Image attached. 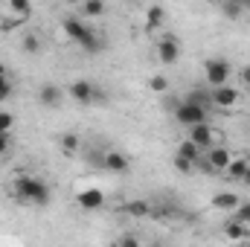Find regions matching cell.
<instances>
[{
	"instance_id": "1",
	"label": "cell",
	"mask_w": 250,
	"mask_h": 247,
	"mask_svg": "<svg viewBox=\"0 0 250 247\" xmlns=\"http://www.w3.org/2000/svg\"><path fill=\"white\" fill-rule=\"evenodd\" d=\"M12 192H15V198L21 204H35V206L50 204V186L41 178H35V175H18L15 184H12Z\"/></svg>"
},
{
	"instance_id": "2",
	"label": "cell",
	"mask_w": 250,
	"mask_h": 247,
	"mask_svg": "<svg viewBox=\"0 0 250 247\" xmlns=\"http://www.w3.org/2000/svg\"><path fill=\"white\" fill-rule=\"evenodd\" d=\"M62 29H64V35H67L73 44H79L84 53H99V50H102V38H99L82 18H64Z\"/></svg>"
},
{
	"instance_id": "3",
	"label": "cell",
	"mask_w": 250,
	"mask_h": 247,
	"mask_svg": "<svg viewBox=\"0 0 250 247\" xmlns=\"http://www.w3.org/2000/svg\"><path fill=\"white\" fill-rule=\"evenodd\" d=\"M230 73H233V67H230L227 59H207V62H204V79H207L209 87L227 84V82H230Z\"/></svg>"
},
{
	"instance_id": "4",
	"label": "cell",
	"mask_w": 250,
	"mask_h": 247,
	"mask_svg": "<svg viewBox=\"0 0 250 247\" xmlns=\"http://www.w3.org/2000/svg\"><path fill=\"white\" fill-rule=\"evenodd\" d=\"M172 111H175V120H178L181 125H187V128H189V125H195V123H204V120H207V111H204L201 105L189 102V99L178 102Z\"/></svg>"
},
{
	"instance_id": "5",
	"label": "cell",
	"mask_w": 250,
	"mask_h": 247,
	"mask_svg": "<svg viewBox=\"0 0 250 247\" xmlns=\"http://www.w3.org/2000/svg\"><path fill=\"white\" fill-rule=\"evenodd\" d=\"M157 62L166 64V67H175L181 62V44H178L175 35H163L157 41Z\"/></svg>"
},
{
	"instance_id": "6",
	"label": "cell",
	"mask_w": 250,
	"mask_h": 247,
	"mask_svg": "<svg viewBox=\"0 0 250 247\" xmlns=\"http://www.w3.org/2000/svg\"><path fill=\"white\" fill-rule=\"evenodd\" d=\"M189 140L195 143V145H201V151H207L209 145H215V137H212V128L209 123L204 120V123H195L189 125Z\"/></svg>"
},
{
	"instance_id": "7",
	"label": "cell",
	"mask_w": 250,
	"mask_h": 247,
	"mask_svg": "<svg viewBox=\"0 0 250 247\" xmlns=\"http://www.w3.org/2000/svg\"><path fill=\"white\" fill-rule=\"evenodd\" d=\"M70 96H73L79 105H90V102L96 99V87H93L87 79H76V82L70 84Z\"/></svg>"
},
{
	"instance_id": "8",
	"label": "cell",
	"mask_w": 250,
	"mask_h": 247,
	"mask_svg": "<svg viewBox=\"0 0 250 247\" xmlns=\"http://www.w3.org/2000/svg\"><path fill=\"white\" fill-rule=\"evenodd\" d=\"M239 102V90L236 87H230V84H218V87H212V105L215 108H233Z\"/></svg>"
},
{
	"instance_id": "9",
	"label": "cell",
	"mask_w": 250,
	"mask_h": 247,
	"mask_svg": "<svg viewBox=\"0 0 250 247\" xmlns=\"http://www.w3.org/2000/svg\"><path fill=\"white\" fill-rule=\"evenodd\" d=\"M38 99H41V105H44V108H62L64 93H62V87H59V84L47 82V84H41V90H38Z\"/></svg>"
},
{
	"instance_id": "10",
	"label": "cell",
	"mask_w": 250,
	"mask_h": 247,
	"mask_svg": "<svg viewBox=\"0 0 250 247\" xmlns=\"http://www.w3.org/2000/svg\"><path fill=\"white\" fill-rule=\"evenodd\" d=\"M204 157L209 160V166H212V169H215V175H218V172H224V169H227V163H230V157H233V154H230V148H224V145H209Z\"/></svg>"
},
{
	"instance_id": "11",
	"label": "cell",
	"mask_w": 250,
	"mask_h": 247,
	"mask_svg": "<svg viewBox=\"0 0 250 247\" xmlns=\"http://www.w3.org/2000/svg\"><path fill=\"white\" fill-rule=\"evenodd\" d=\"M248 169H250V160L242 154V157H230V163H227V169L221 172L227 181H239L242 184V178L248 175Z\"/></svg>"
},
{
	"instance_id": "12",
	"label": "cell",
	"mask_w": 250,
	"mask_h": 247,
	"mask_svg": "<svg viewBox=\"0 0 250 247\" xmlns=\"http://www.w3.org/2000/svg\"><path fill=\"white\" fill-rule=\"evenodd\" d=\"M105 169L114 172V175H125L131 169V163H128V157L123 151H105Z\"/></svg>"
},
{
	"instance_id": "13",
	"label": "cell",
	"mask_w": 250,
	"mask_h": 247,
	"mask_svg": "<svg viewBox=\"0 0 250 247\" xmlns=\"http://www.w3.org/2000/svg\"><path fill=\"white\" fill-rule=\"evenodd\" d=\"M163 21H166V9H163L160 3H151V6L146 9V32L160 29V26H163Z\"/></svg>"
},
{
	"instance_id": "14",
	"label": "cell",
	"mask_w": 250,
	"mask_h": 247,
	"mask_svg": "<svg viewBox=\"0 0 250 247\" xmlns=\"http://www.w3.org/2000/svg\"><path fill=\"white\" fill-rule=\"evenodd\" d=\"M215 209H224V212H233L239 204H242V198L236 195V192H215L212 195V201H209Z\"/></svg>"
},
{
	"instance_id": "15",
	"label": "cell",
	"mask_w": 250,
	"mask_h": 247,
	"mask_svg": "<svg viewBox=\"0 0 250 247\" xmlns=\"http://www.w3.org/2000/svg\"><path fill=\"white\" fill-rule=\"evenodd\" d=\"M79 206L82 209H99L102 204H105V198H102V189H84V192H79Z\"/></svg>"
},
{
	"instance_id": "16",
	"label": "cell",
	"mask_w": 250,
	"mask_h": 247,
	"mask_svg": "<svg viewBox=\"0 0 250 247\" xmlns=\"http://www.w3.org/2000/svg\"><path fill=\"white\" fill-rule=\"evenodd\" d=\"M224 236L233 239V242H250V224H245V221H230V224H224Z\"/></svg>"
},
{
	"instance_id": "17",
	"label": "cell",
	"mask_w": 250,
	"mask_h": 247,
	"mask_svg": "<svg viewBox=\"0 0 250 247\" xmlns=\"http://www.w3.org/2000/svg\"><path fill=\"white\" fill-rule=\"evenodd\" d=\"M187 99H189V102H195V105H201L204 111L215 108V105H212V93H207L204 87H195V90H189V93H187Z\"/></svg>"
},
{
	"instance_id": "18",
	"label": "cell",
	"mask_w": 250,
	"mask_h": 247,
	"mask_svg": "<svg viewBox=\"0 0 250 247\" xmlns=\"http://www.w3.org/2000/svg\"><path fill=\"white\" fill-rule=\"evenodd\" d=\"M82 15L84 18H102L105 15V0H82Z\"/></svg>"
},
{
	"instance_id": "19",
	"label": "cell",
	"mask_w": 250,
	"mask_h": 247,
	"mask_svg": "<svg viewBox=\"0 0 250 247\" xmlns=\"http://www.w3.org/2000/svg\"><path fill=\"white\" fill-rule=\"evenodd\" d=\"M123 209L128 212V215H134V218H148V215H151L148 201H131V204H125Z\"/></svg>"
},
{
	"instance_id": "20",
	"label": "cell",
	"mask_w": 250,
	"mask_h": 247,
	"mask_svg": "<svg viewBox=\"0 0 250 247\" xmlns=\"http://www.w3.org/2000/svg\"><path fill=\"white\" fill-rule=\"evenodd\" d=\"M178 154H181V157H187V160H192V163H195V160H198V157H201V154H204V151H201V145H195V143H192V140H184V143H181V145H178Z\"/></svg>"
},
{
	"instance_id": "21",
	"label": "cell",
	"mask_w": 250,
	"mask_h": 247,
	"mask_svg": "<svg viewBox=\"0 0 250 247\" xmlns=\"http://www.w3.org/2000/svg\"><path fill=\"white\" fill-rule=\"evenodd\" d=\"M21 47H23V53H29V56H35V53H41V41H38V35H23V41H21Z\"/></svg>"
},
{
	"instance_id": "22",
	"label": "cell",
	"mask_w": 250,
	"mask_h": 247,
	"mask_svg": "<svg viewBox=\"0 0 250 247\" xmlns=\"http://www.w3.org/2000/svg\"><path fill=\"white\" fill-rule=\"evenodd\" d=\"M62 148H64L67 157H73V154L79 151V137H76V134H64L62 137Z\"/></svg>"
},
{
	"instance_id": "23",
	"label": "cell",
	"mask_w": 250,
	"mask_h": 247,
	"mask_svg": "<svg viewBox=\"0 0 250 247\" xmlns=\"http://www.w3.org/2000/svg\"><path fill=\"white\" fill-rule=\"evenodd\" d=\"M148 90L166 93V90H169V79H166V76H148Z\"/></svg>"
},
{
	"instance_id": "24",
	"label": "cell",
	"mask_w": 250,
	"mask_h": 247,
	"mask_svg": "<svg viewBox=\"0 0 250 247\" xmlns=\"http://www.w3.org/2000/svg\"><path fill=\"white\" fill-rule=\"evenodd\" d=\"M6 3H9V9L18 12L21 18H26V15L32 12V0H6Z\"/></svg>"
},
{
	"instance_id": "25",
	"label": "cell",
	"mask_w": 250,
	"mask_h": 247,
	"mask_svg": "<svg viewBox=\"0 0 250 247\" xmlns=\"http://www.w3.org/2000/svg\"><path fill=\"white\" fill-rule=\"evenodd\" d=\"M172 166H175L178 172H195V163H192V160H187V157H181L178 151L172 154Z\"/></svg>"
},
{
	"instance_id": "26",
	"label": "cell",
	"mask_w": 250,
	"mask_h": 247,
	"mask_svg": "<svg viewBox=\"0 0 250 247\" xmlns=\"http://www.w3.org/2000/svg\"><path fill=\"white\" fill-rule=\"evenodd\" d=\"M9 96H12V84H9V79H6V73L0 67V102H6Z\"/></svg>"
},
{
	"instance_id": "27",
	"label": "cell",
	"mask_w": 250,
	"mask_h": 247,
	"mask_svg": "<svg viewBox=\"0 0 250 247\" xmlns=\"http://www.w3.org/2000/svg\"><path fill=\"white\" fill-rule=\"evenodd\" d=\"M242 9H245L242 3H233V0H224V15H227V18H239V15H242Z\"/></svg>"
},
{
	"instance_id": "28",
	"label": "cell",
	"mask_w": 250,
	"mask_h": 247,
	"mask_svg": "<svg viewBox=\"0 0 250 247\" xmlns=\"http://www.w3.org/2000/svg\"><path fill=\"white\" fill-rule=\"evenodd\" d=\"M12 128H15V117H12L9 111H0V131H6V134H9Z\"/></svg>"
},
{
	"instance_id": "29",
	"label": "cell",
	"mask_w": 250,
	"mask_h": 247,
	"mask_svg": "<svg viewBox=\"0 0 250 247\" xmlns=\"http://www.w3.org/2000/svg\"><path fill=\"white\" fill-rule=\"evenodd\" d=\"M239 82H242V84L250 90V64H248V67H242V73H239Z\"/></svg>"
},
{
	"instance_id": "30",
	"label": "cell",
	"mask_w": 250,
	"mask_h": 247,
	"mask_svg": "<svg viewBox=\"0 0 250 247\" xmlns=\"http://www.w3.org/2000/svg\"><path fill=\"white\" fill-rule=\"evenodd\" d=\"M117 242H120V245H128V247L140 245V239H137V236H120V239H117Z\"/></svg>"
},
{
	"instance_id": "31",
	"label": "cell",
	"mask_w": 250,
	"mask_h": 247,
	"mask_svg": "<svg viewBox=\"0 0 250 247\" xmlns=\"http://www.w3.org/2000/svg\"><path fill=\"white\" fill-rule=\"evenodd\" d=\"M6 151H9V134L0 131V154H6Z\"/></svg>"
},
{
	"instance_id": "32",
	"label": "cell",
	"mask_w": 250,
	"mask_h": 247,
	"mask_svg": "<svg viewBox=\"0 0 250 247\" xmlns=\"http://www.w3.org/2000/svg\"><path fill=\"white\" fill-rule=\"evenodd\" d=\"M242 184H245V186H250V169H248V175L242 178Z\"/></svg>"
},
{
	"instance_id": "33",
	"label": "cell",
	"mask_w": 250,
	"mask_h": 247,
	"mask_svg": "<svg viewBox=\"0 0 250 247\" xmlns=\"http://www.w3.org/2000/svg\"><path fill=\"white\" fill-rule=\"evenodd\" d=\"M233 3H242V6H245V9H248V6H250V0H233Z\"/></svg>"
},
{
	"instance_id": "34",
	"label": "cell",
	"mask_w": 250,
	"mask_h": 247,
	"mask_svg": "<svg viewBox=\"0 0 250 247\" xmlns=\"http://www.w3.org/2000/svg\"><path fill=\"white\" fill-rule=\"evenodd\" d=\"M64 3H82V0H64Z\"/></svg>"
},
{
	"instance_id": "35",
	"label": "cell",
	"mask_w": 250,
	"mask_h": 247,
	"mask_svg": "<svg viewBox=\"0 0 250 247\" xmlns=\"http://www.w3.org/2000/svg\"><path fill=\"white\" fill-rule=\"evenodd\" d=\"M215 3H224V0H215Z\"/></svg>"
},
{
	"instance_id": "36",
	"label": "cell",
	"mask_w": 250,
	"mask_h": 247,
	"mask_svg": "<svg viewBox=\"0 0 250 247\" xmlns=\"http://www.w3.org/2000/svg\"><path fill=\"white\" fill-rule=\"evenodd\" d=\"M248 224H250V215H248Z\"/></svg>"
}]
</instances>
